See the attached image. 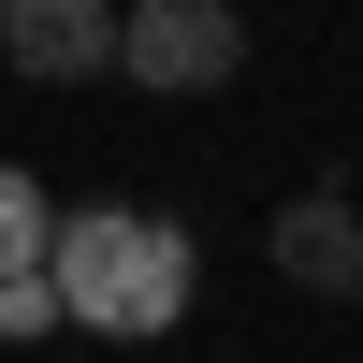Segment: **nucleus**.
Listing matches in <instances>:
<instances>
[{
	"label": "nucleus",
	"mask_w": 363,
	"mask_h": 363,
	"mask_svg": "<svg viewBox=\"0 0 363 363\" xmlns=\"http://www.w3.org/2000/svg\"><path fill=\"white\" fill-rule=\"evenodd\" d=\"M189 233L160 203H58V247H44V291L73 335H174L189 320Z\"/></svg>",
	"instance_id": "nucleus-1"
},
{
	"label": "nucleus",
	"mask_w": 363,
	"mask_h": 363,
	"mask_svg": "<svg viewBox=\"0 0 363 363\" xmlns=\"http://www.w3.org/2000/svg\"><path fill=\"white\" fill-rule=\"evenodd\" d=\"M116 73L160 87V102H203V87L247 73V15L233 0H116Z\"/></svg>",
	"instance_id": "nucleus-2"
},
{
	"label": "nucleus",
	"mask_w": 363,
	"mask_h": 363,
	"mask_svg": "<svg viewBox=\"0 0 363 363\" xmlns=\"http://www.w3.org/2000/svg\"><path fill=\"white\" fill-rule=\"evenodd\" d=\"M0 73H29V87L116 73V0H0Z\"/></svg>",
	"instance_id": "nucleus-3"
},
{
	"label": "nucleus",
	"mask_w": 363,
	"mask_h": 363,
	"mask_svg": "<svg viewBox=\"0 0 363 363\" xmlns=\"http://www.w3.org/2000/svg\"><path fill=\"white\" fill-rule=\"evenodd\" d=\"M277 277H291V291H335V306L363 291V218H349L335 189H306V203H277Z\"/></svg>",
	"instance_id": "nucleus-4"
},
{
	"label": "nucleus",
	"mask_w": 363,
	"mask_h": 363,
	"mask_svg": "<svg viewBox=\"0 0 363 363\" xmlns=\"http://www.w3.org/2000/svg\"><path fill=\"white\" fill-rule=\"evenodd\" d=\"M44 247H58L44 174H29V160H0V291H29V277H44Z\"/></svg>",
	"instance_id": "nucleus-5"
},
{
	"label": "nucleus",
	"mask_w": 363,
	"mask_h": 363,
	"mask_svg": "<svg viewBox=\"0 0 363 363\" xmlns=\"http://www.w3.org/2000/svg\"><path fill=\"white\" fill-rule=\"evenodd\" d=\"M0 335H58V291L29 277V291H0Z\"/></svg>",
	"instance_id": "nucleus-6"
}]
</instances>
